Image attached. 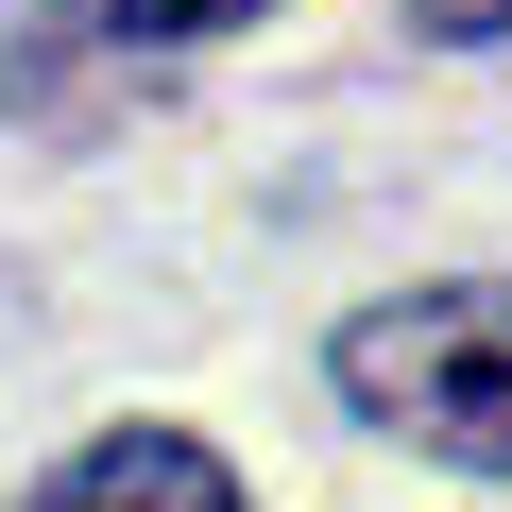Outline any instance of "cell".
I'll return each instance as SVG.
<instances>
[{"label": "cell", "mask_w": 512, "mask_h": 512, "mask_svg": "<svg viewBox=\"0 0 512 512\" xmlns=\"http://www.w3.org/2000/svg\"><path fill=\"white\" fill-rule=\"evenodd\" d=\"M325 376H342V410H359V427H393V444H427V461L512 478V274H444V291L359 308V325L325 342Z\"/></svg>", "instance_id": "1"}, {"label": "cell", "mask_w": 512, "mask_h": 512, "mask_svg": "<svg viewBox=\"0 0 512 512\" xmlns=\"http://www.w3.org/2000/svg\"><path fill=\"white\" fill-rule=\"evenodd\" d=\"M35 512H239V478L188 444V427H103L35 478Z\"/></svg>", "instance_id": "2"}, {"label": "cell", "mask_w": 512, "mask_h": 512, "mask_svg": "<svg viewBox=\"0 0 512 512\" xmlns=\"http://www.w3.org/2000/svg\"><path fill=\"white\" fill-rule=\"evenodd\" d=\"M239 18H274V0H52L35 69L52 52H188V35H239Z\"/></svg>", "instance_id": "3"}, {"label": "cell", "mask_w": 512, "mask_h": 512, "mask_svg": "<svg viewBox=\"0 0 512 512\" xmlns=\"http://www.w3.org/2000/svg\"><path fill=\"white\" fill-rule=\"evenodd\" d=\"M427 35H512V0H410Z\"/></svg>", "instance_id": "4"}]
</instances>
